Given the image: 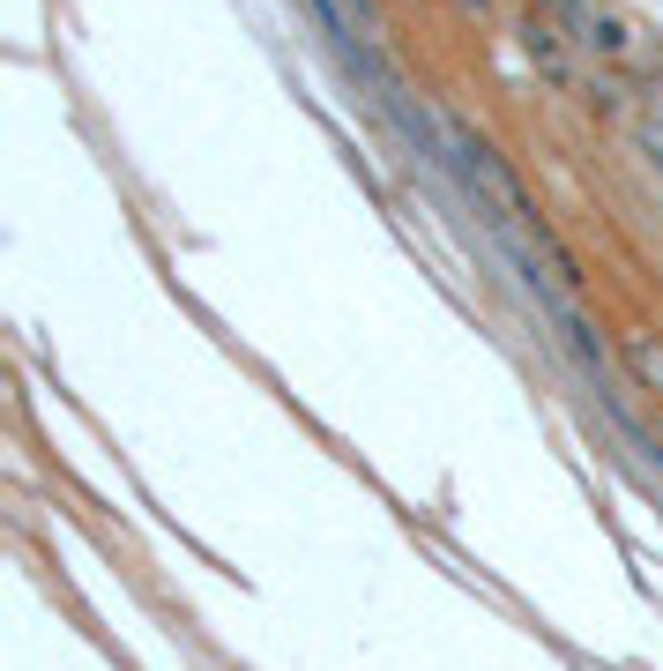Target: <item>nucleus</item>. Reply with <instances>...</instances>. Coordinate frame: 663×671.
<instances>
[{"label": "nucleus", "instance_id": "f257e3e1", "mask_svg": "<svg viewBox=\"0 0 663 671\" xmlns=\"http://www.w3.org/2000/svg\"><path fill=\"white\" fill-rule=\"evenodd\" d=\"M619 358L649 396H663V336H619Z\"/></svg>", "mask_w": 663, "mask_h": 671}, {"label": "nucleus", "instance_id": "f03ea898", "mask_svg": "<svg viewBox=\"0 0 663 671\" xmlns=\"http://www.w3.org/2000/svg\"><path fill=\"white\" fill-rule=\"evenodd\" d=\"M522 52H530L552 82H566V52H560V38H552V23H544V16H530V23H522Z\"/></svg>", "mask_w": 663, "mask_h": 671}, {"label": "nucleus", "instance_id": "7ed1b4c3", "mask_svg": "<svg viewBox=\"0 0 663 671\" xmlns=\"http://www.w3.org/2000/svg\"><path fill=\"white\" fill-rule=\"evenodd\" d=\"M590 46H596V52H626V23H619V16H596Z\"/></svg>", "mask_w": 663, "mask_h": 671}, {"label": "nucleus", "instance_id": "20e7f679", "mask_svg": "<svg viewBox=\"0 0 663 671\" xmlns=\"http://www.w3.org/2000/svg\"><path fill=\"white\" fill-rule=\"evenodd\" d=\"M641 149H649V157L663 165V135H656V127H641Z\"/></svg>", "mask_w": 663, "mask_h": 671}, {"label": "nucleus", "instance_id": "39448f33", "mask_svg": "<svg viewBox=\"0 0 663 671\" xmlns=\"http://www.w3.org/2000/svg\"><path fill=\"white\" fill-rule=\"evenodd\" d=\"M469 8H485V0H469Z\"/></svg>", "mask_w": 663, "mask_h": 671}]
</instances>
